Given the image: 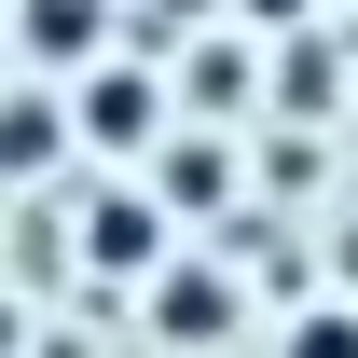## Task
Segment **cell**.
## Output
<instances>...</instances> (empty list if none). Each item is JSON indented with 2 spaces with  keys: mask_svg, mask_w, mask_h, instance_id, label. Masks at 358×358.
<instances>
[{
  "mask_svg": "<svg viewBox=\"0 0 358 358\" xmlns=\"http://www.w3.org/2000/svg\"><path fill=\"white\" fill-rule=\"evenodd\" d=\"M152 317H166V345H221V317H234V289H221V275H207V262H193V275H152Z\"/></svg>",
  "mask_w": 358,
  "mask_h": 358,
  "instance_id": "obj_1",
  "label": "cell"
},
{
  "mask_svg": "<svg viewBox=\"0 0 358 358\" xmlns=\"http://www.w3.org/2000/svg\"><path fill=\"white\" fill-rule=\"evenodd\" d=\"M69 124H83L96 152H138V138H152V83H138V69H96V83H83V110H69Z\"/></svg>",
  "mask_w": 358,
  "mask_h": 358,
  "instance_id": "obj_2",
  "label": "cell"
},
{
  "mask_svg": "<svg viewBox=\"0 0 358 358\" xmlns=\"http://www.w3.org/2000/svg\"><path fill=\"white\" fill-rule=\"evenodd\" d=\"M28 55H96V0H28Z\"/></svg>",
  "mask_w": 358,
  "mask_h": 358,
  "instance_id": "obj_3",
  "label": "cell"
},
{
  "mask_svg": "<svg viewBox=\"0 0 358 358\" xmlns=\"http://www.w3.org/2000/svg\"><path fill=\"white\" fill-rule=\"evenodd\" d=\"M96 262H110V275L152 262V207H96Z\"/></svg>",
  "mask_w": 358,
  "mask_h": 358,
  "instance_id": "obj_4",
  "label": "cell"
},
{
  "mask_svg": "<svg viewBox=\"0 0 358 358\" xmlns=\"http://www.w3.org/2000/svg\"><path fill=\"white\" fill-rule=\"evenodd\" d=\"M275 358H358V317H345V303H317V317H289V345H275Z\"/></svg>",
  "mask_w": 358,
  "mask_h": 358,
  "instance_id": "obj_5",
  "label": "cell"
},
{
  "mask_svg": "<svg viewBox=\"0 0 358 358\" xmlns=\"http://www.w3.org/2000/svg\"><path fill=\"white\" fill-rule=\"evenodd\" d=\"M234 14H248V28H303L317 0H234Z\"/></svg>",
  "mask_w": 358,
  "mask_h": 358,
  "instance_id": "obj_6",
  "label": "cell"
},
{
  "mask_svg": "<svg viewBox=\"0 0 358 358\" xmlns=\"http://www.w3.org/2000/svg\"><path fill=\"white\" fill-rule=\"evenodd\" d=\"M166 14H207V0H166Z\"/></svg>",
  "mask_w": 358,
  "mask_h": 358,
  "instance_id": "obj_7",
  "label": "cell"
}]
</instances>
